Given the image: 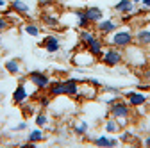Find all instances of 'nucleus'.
<instances>
[{
  "instance_id": "obj_1",
  "label": "nucleus",
  "mask_w": 150,
  "mask_h": 148,
  "mask_svg": "<svg viewBox=\"0 0 150 148\" xmlns=\"http://www.w3.org/2000/svg\"><path fill=\"white\" fill-rule=\"evenodd\" d=\"M111 43L115 45V47L127 48V47L132 45V34H130L129 30H120V32H116V34L111 38Z\"/></svg>"
},
{
  "instance_id": "obj_2",
  "label": "nucleus",
  "mask_w": 150,
  "mask_h": 148,
  "mask_svg": "<svg viewBox=\"0 0 150 148\" xmlns=\"http://www.w3.org/2000/svg\"><path fill=\"white\" fill-rule=\"evenodd\" d=\"M122 59H123V55H122V52L116 50V48H109V50L104 52V55H102V63H105L107 66H116V64L122 63Z\"/></svg>"
},
{
  "instance_id": "obj_3",
  "label": "nucleus",
  "mask_w": 150,
  "mask_h": 148,
  "mask_svg": "<svg viewBox=\"0 0 150 148\" xmlns=\"http://www.w3.org/2000/svg\"><path fill=\"white\" fill-rule=\"evenodd\" d=\"M30 80H32V84L36 86V87H40V89H45V87H48V84H50V80H48V77L47 75H43L41 71H30Z\"/></svg>"
},
{
  "instance_id": "obj_4",
  "label": "nucleus",
  "mask_w": 150,
  "mask_h": 148,
  "mask_svg": "<svg viewBox=\"0 0 150 148\" xmlns=\"http://www.w3.org/2000/svg\"><path fill=\"white\" fill-rule=\"evenodd\" d=\"M111 114H112V118H127V116L130 114L129 105L123 104V102L112 104V105H111Z\"/></svg>"
},
{
  "instance_id": "obj_5",
  "label": "nucleus",
  "mask_w": 150,
  "mask_h": 148,
  "mask_svg": "<svg viewBox=\"0 0 150 148\" xmlns=\"http://www.w3.org/2000/svg\"><path fill=\"white\" fill-rule=\"evenodd\" d=\"M27 100V89L23 84H18V87L14 89V93H13V102L14 104H22Z\"/></svg>"
},
{
  "instance_id": "obj_6",
  "label": "nucleus",
  "mask_w": 150,
  "mask_h": 148,
  "mask_svg": "<svg viewBox=\"0 0 150 148\" xmlns=\"http://www.w3.org/2000/svg\"><path fill=\"white\" fill-rule=\"evenodd\" d=\"M45 48H47V52H50V54H54V52H57L59 50V39L57 38H54V36H50V38H45L43 39V43H41Z\"/></svg>"
},
{
  "instance_id": "obj_7",
  "label": "nucleus",
  "mask_w": 150,
  "mask_h": 148,
  "mask_svg": "<svg viewBox=\"0 0 150 148\" xmlns=\"http://www.w3.org/2000/svg\"><path fill=\"white\" fill-rule=\"evenodd\" d=\"M136 39H138V45H139V47H148V45H150V30H146V29L138 30Z\"/></svg>"
},
{
  "instance_id": "obj_8",
  "label": "nucleus",
  "mask_w": 150,
  "mask_h": 148,
  "mask_svg": "<svg viewBox=\"0 0 150 148\" xmlns=\"http://www.w3.org/2000/svg\"><path fill=\"white\" fill-rule=\"evenodd\" d=\"M127 98H129L130 105H143L146 102V97L143 93H127Z\"/></svg>"
},
{
  "instance_id": "obj_9",
  "label": "nucleus",
  "mask_w": 150,
  "mask_h": 148,
  "mask_svg": "<svg viewBox=\"0 0 150 148\" xmlns=\"http://www.w3.org/2000/svg\"><path fill=\"white\" fill-rule=\"evenodd\" d=\"M86 16L89 22H100L102 20V11L98 7H88L86 9Z\"/></svg>"
},
{
  "instance_id": "obj_10",
  "label": "nucleus",
  "mask_w": 150,
  "mask_h": 148,
  "mask_svg": "<svg viewBox=\"0 0 150 148\" xmlns=\"http://www.w3.org/2000/svg\"><path fill=\"white\" fill-rule=\"evenodd\" d=\"M64 84H66V95L75 97V95L79 93V84H77V80H75V79H68Z\"/></svg>"
},
{
  "instance_id": "obj_11",
  "label": "nucleus",
  "mask_w": 150,
  "mask_h": 148,
  "mask_svg": "<svg viewBox=\"0 0 150 148\" xmlns=\"http://www.w3.org/2000/svg\"><path fill=\"white\" fill-rule=\"evenodd\" d=\"M116 29V23L112 22V20H105V22H98V30L107 34V32H112Z\"/></svg>"
},
{
  "instance_id": "obj_12",
  "label": "nucleus",
  "mask_w": 150,
  "mask_h": 148,
  "mask_svg": "<svg viewBox=\"0 0 150 148\" xmlns=\"http://www.w3.org/2000/svg\"><path fill=\"white\" fill-rule=\"evenodd\" d=\"M115 9L120 11V13H130L132 11V2H130V0H120V2L115 6Z\"/></svg>"
},
{
  "instance_id": "obj_13",
  "label": "nucleus",
  "mask_w": 150,
  "mask_h": 148,
  "mask_svg": "<svg viewBox=\"0 0 150 148\" xmlns=\"http://www.w3.org/2000/svg\"><path fill=\"white\" fill-rule=\"evenodd\" d=\"M50 95H54V97H59V95H66V84H64V82L54 84V86L50 87Z\"/></svg>"
},
{
  "instance_id": "obj_14",
  "label": "nucleus",
  "mask_w": 150,
  "mask_h": 148,
  "mask_svg": "<svg viewBox=\"0 0 150 148\" xmlns=\"http://www.w3.org/2000/svg\"><path fill=\"white\" fill-rule=\"evenodd\" d=\"M88 47H89V52H91L93 55H102V41H100V39L95 38Z\"/></svg>"
},
{
  "instance_id": "obj_15",
  "label": "nucleus",
  "mask_w": 150,
  "mask_h": 148,
  "mask_svg": "<svg viewBox=\"0 0 150 148\" xmlns=\"http://www.w3.org/2000/svg\"><path fill=\"white\" fill-rule=\"evenodd\" d=\"M11 7L14 9V11H18V13H29V6L25 4V2H22V0H11Z\"/></svg>"
},
{
  "instance_id": "obj_16",
  "label": "nucleus",
  "mask_w": 150,
  "mask_h": 148,
  "mask_svg": "<svg viewBox=\"0 0 150 148\" xmlns=\"http://www.w3.org/2000/svg\"><path fill=\"white\" fill-rule=\"evenodd\" d=\"M6 70L11 73V75H18V73H20V64H18L16 59H11V61L6 63Z\"/></svg>"
},
{
  "instance_id": "obj_17",
  "label": "nucleus",
  "mask_w": 150,
  "mask_h": 148,
  "mask_svg": "<svg viewBox=\"0 0 150 148\" xmlns=\"http://www.w3.org/2000/svg\"><path fill=\"white\" fill-rule=\"evenodd\" d=\"M95 144H97V146H116V144H118V139H107V137H97V139H95Z\"/></svg>"
},
{
  "instance_id": "obj_18",
  "label": "nucleus",
  "mask_w": 150,
  "mask_h": 148,
  "mask_svg": "<svg viewBox=\"0 0 150 148\" xmlns=\"http://www.w3.org/2000/svg\"><path fill=\"white\" fill-rule=\"evenodd\" d=\"M75 14H77V20H79V27H81V29H86L88 23H89L88 16H86V11H77Z\"/></svg>"
},
{
  "instance_id": "obj_19",
  "label": "nucleus",
  "mask_w": 150,
  "mask_h": 148,
  "mask_svg": "<svg viewBox=\"0 0 150 148\" xmlns=\"http://www.w3.org/2000/svg\"><path fill=\"white\" fill-rule=\"evenodd\" d=\"M43 139V132L40 130V128H36V130H32L30 134H29V141L30 143H36V141H41Z\"/></svg>"
},
{
  "instance_id": "obj_20",
  "label": "nucleus",
  "mask_w": 150,
  "mask_h": 148,
  "mask_svg": "<svg viewBox=\"0 0 150 148\" xmlns=\"http://www.w3.org/2000/svg\"><path fill=\"white\" fill-rule=\"evenodd\" d=\"M105 130H107V132H118V130H120V123H116L115 120H109V121L105 123Z\"/></svg>"
},
{
  "instance_id": "obj_21",
  "label": "nucleus",
  "mask_w": 150,
  "mask_h": 148,
  "mask_svg": "<svg viewBox=\"0 0 150 148\" xmlns=\"http://www.w3.org/2000/svg\"><path fill=\"white\" fill-rule=\"evenodd\" d=\"M93 39H95V36H93L91 32H81V41H82L84 45H89Z\"/></svg>"
},
{
  "instance_id": "obj_22",
  "label": "nucleus",
  "mask_w": 150,
  "mask_h": 148,
  "mask_svg": "<svg viewBox=\"0 0 150 148\" xmlns=\"http://www.w3.org/2000/svg\"><path fill=\"white\" fill-rule=\"evenodd\" d=\"M23 29H25V32L30 34V36H40V29H38L36 25H25Z\"/></svg>"
},
{
  "instance_id": "obj_23",
  "label": "nucleus",
  "mask_w": 150,
  "mask_h": 148,
  "mask_svg": "<svg viewBox=\"0 0 150 148\" xmlns=\"http://www.w3.org/2000/svg\"><path fill=\"white\" fill-rule=\"evenodd\" d=\"M88 130V123L86 121H82V123H79V125H75V132L77 134H84Z\"/></svg>"
},
{
  "instance_id": "obj_24",
  "label": "nucleus",
  "mask_w": 150,
  "mask_h": 148,
  "mask_svg": "<svg viewBox=\"0 0 150 148\" xmlns=\"http://www.w3.org/2000/svg\"><path fill=\"white\" fill-rule=\"evenodd\" d=\"M45 123H47V116H45V114H38V116H36V125H38V127H43Z\"/></svg>"
},
{
  "instance_id": "obj_25",
  "label": "nucleus",
  "mask_w": 150,
  "mask_h": 148,
  "mask_svg": "<svg viewBox=\"0 0 150 148\" xmlns=\"http://www.w3.org/2000/svg\"><path fill=\"white\" fill-rule=\"evenodd\" d=\"M4 29H7V20H6V18H2V16H0V32H2Z\"/></svg>"
},
{
  "instance_id": "obj_26",
  "label": "nucleus",
  "mask_w": 150,
  "mask_h": 148,
  "mask_svg": "<svg viewBox=\"0 0 150 148\" xmlns=\"http://www.w3.org/2000/svg\"><path fill=\"white\" fill-rule=\"evenodd\" d=\"M40 104H41L43 107H48V105H50V98H48V97H43V98H40Z\"/></svg>"
},
{
  "instance_id": "obj_27",
  "label": "nucleus",
  "mask_w": 150,
  "mask_h": 148,
  "mask_svg": "<svg viewBox=\"0 0 150 148\" xmlns=\"http://www.w3.org/2000/svg\"><path fill=\"white\" fill-rule=\"evenodd\" d=\"M25 127H27V123L23 121V123H20V125H18V127H16V130H23V128H25Z\"/></svg>"
},
{
  "instance_id": "obj_28",
  "label": "nucleus",
  "mask_w": 150,
  "mask_h": 148,
  "mask_svg": "<svg viewBox=\"0 0 150 148\" xmlns=\"http://www.w3.org/2000/svg\"><path fill=\"white\" fill-rule=\"evenodd\" d=\"M141 2L145 4V7H148V9H150V0H141Z\"/></svg>"
},
{
  "instance_id": "obj_29",
  "label": "nucleus",
  "mask_w": 150,
  "mask_h": 148,
  "mask_svg": "<svg viewBox=\"0 0 150 148\" xmlns=\"http://www.w3.org/2000/svg\"><path fill=\"white\" fill-rule=\"evenodd\" d=\"M145 146H150V136H148V137L145 139Z\"/></svg>"
},
{
  "instance_id": "obj_30",
  "label": "nucleus",
  "mask_w": 150,
  "mask_h": 148,
  "mask_svg": "<svg viewBox=\"0 0 150 148\" xmlns=\"http://www.w3.org/2000/svg\"><path fill=\"white\" fill-rule=\"evenodd\" d=\"M6 6V0H0V7H4Z\"/></svg>"
}]
</instances>
